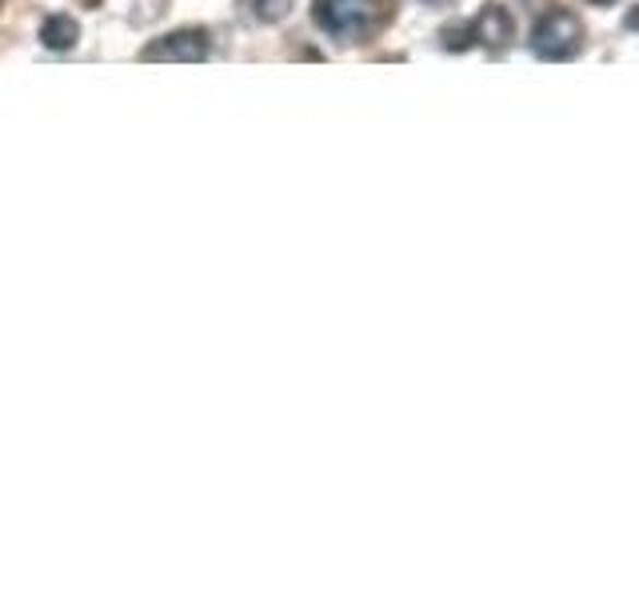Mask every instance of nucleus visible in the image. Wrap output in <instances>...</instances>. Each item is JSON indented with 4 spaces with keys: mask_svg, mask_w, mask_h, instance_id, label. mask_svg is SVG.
I'll use <instances>...</instances> for the list:
<instances>
[{
    "mask_svg": "<svg viewBox=\"0 0 639 598\" xmlns=\"http://www.w3.org/2000/svg\"><path fill=\"white\" fill-rule=\"evenodd\" d=\"M209 52L212 40L204 28H176L140 48V60L144 64H200V60H209Z\"/></svg>",
    "mask_w": 639,
    "mask_h": 598,
    "instance_id": "7ed1b4c3",
    "label": "nucleus"
},
{
    "mask_svg": "<svg viewBox=\"0 0 639 598\" xmlns=\"http://www.w3.org/2000/svg\"><path fill=\"white\" fill-rule=\"evenodd\" d=\"M76 40H81V24L72 21V16H64V12L45 16V24H40V45L52 48V52H69V48H76Z\"/></svg>",
    "mask_w": 639,
    "mask_h": 598,
    "instance_id": "39448f33",
    "label": "nucleus"
},
{
    "mask_svg": "<svg viewBox=\"0 0 639 598\" xmlns=\"http://www.w3.org/2000/svg\"><path fill=\"white\" fill-rule=\"evenodd\" d=\"M472 28H476V45L492 48V52H504L511 45V36H516V21H511V12L504 4H484Z\"/></svg>",
    "mask_w": 639,
    "mask_h": 598,
    "instance_id": "20e7f679",
    "label": "nucleus"
},
{
    "mask_svg": "<svg viewBox=\"0 0 639 598\" xmlns=\"http://www.w3.org/2000/svg\"><path fill=\"white\" fill-rule=\"evenodd\" d=\"M592 4H616V0H592Z\"/></svg>",
    "mask_w": 639,
    "mask_h": 598,
    "instance_id": "1a4fd4ad",
    "label": "nucleus"
},
{
    "mask_svg": "<svg viewBox=\"0 0 639 598\" xmlns=\"http://www.w3.org/2000/svg\"><path fill=\"white\" fill-rule=\"evenodd\" d=\"M312 21L332 40L360 45L383 24V0H312Z\"/></svg>",
    "mask_w": 639,
    "mask_h": 598,
    "instance_id": "f257e3e1",
    "label": "nucleus"
},
{
    "mask_svg": "<svg viewBox=\"0 0 639 598\" xmlns=\"http://www.w3.org/2000/svg\"><path fill=\"white\" fill-rule=\"evenodd\" d=\"M580 48H583V24L576 12L552 9L535 21L532 52L540 60H552V64H556V60H571V57H580Z\"/></svg>",
    "mask_w": 639,
    "mask_h": 598,
    "instance_id": "f03ea898",
    "label": "nucleus"
},
{
    "mask_svg": "<svg viewBox=\"0 0 639 598\" xmlns=\"http://www.w3.org/2000/svg\"><path fill=\"white\" fill-rule=\"evenodd\" d=\"M292 12V0H256V21L276 24Z\"/></svg>",
    "mask_w": 639,
    "mask_h": 598,
    "instance_id": "0eeeda50",
    "label": "nucleus"
},
{
    "mask_svg": "<svg viewBox=\"0 0 639 598\" xmlns=\"http://www.w3.org/2000/svg\"><path fill=\"white\" fill-rule=\"evenodd\" d=\"M624 28H631V33H639V4H636V9H628V16H624Z\"/></svg>",
    "mask_w": 639,
    "mask_h": 598,
    "instance_id": "6e6552de",
    "label": "nucleus"
},
{
    "mask_svg": "<svg viewBox=\"0 0 639 598\" xmlns=\"http://www.w3.org/2000/svg\"><path fill=\"white\" fill-rule=\"evenodd\" d=\"M440 40L448 52H468V48L476 45V28L472 24H448L440 33Z\"/></svg>",
    "mask_w": 639,
    "mask_h": 598,
    "instance_id": "423d86ee",
    "label": "nucleus"
}]
</instances>
